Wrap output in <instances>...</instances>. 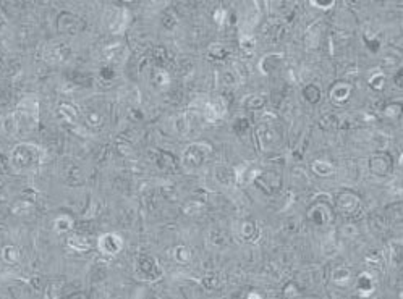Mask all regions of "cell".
<instances>
[{
    "instance_id": "obj_1",
    "label": "cell",
    "mask_w": 403,
    "mask_h": 299,
    "mask_svg": "<svg viewBox=\"0 0 403 299\" xmlns=\"http://www.w3.org/2000/svg\"><path fill=\"white\" fill-rule=\"evenodd\" d=\"M211 154V146L208 144H193L185 151L183 155V162L188 167H199L204 163V160L208 159V155Z\"/></svg>"
},
{
    "instance_id": "obj_2",
    "label": "cell",
    "mask_w": 403,
    "mask_h": 299,
    "mask_svg": "<svg viewBox=\"0 0 403 299\" xmlns=\"http://www.w3.org/2000/svg\"><path fill=\"white\" fill-rule=\"evenodd\" d=\"M99 246L101 249L105 252V254H117L122 246H123V241L118 235H113V233H109V235H104L101 239H99Z\"/></svg>"
},
{
    "instance_id": "obj_3",
    "label": "cell",
    "mask_w": 403,
    "mask_h": 299,
    "mask_svg": "<svg viewBox=\"0 0 403 299\" xmlns=\"http://www.w3.org/2000/svg\"><path fill=\"white\" fill-rule=\"evenodd\" d=\"M350 94H351V86L345 84V82H340V84L334 86L331 91V97L334 102H345L350 97Z\"/></svg>"
},
{
    "instance_id": "obj_4",
    "label": "cell",
    "mask_w": 403,
    "mask_h": 299,
    "mask_svg": "<svg viewBox=\"0 0 403 299\" xmlns=\"http://www.w3.org/2000/svg\"><path fill=\"white\" fill-rule=\"evenodd\" d=\"M70 227H71V220L70 219H65V222H63V219H59V220H57V223H55V228L59 231L68 230Z\"/></svg>"
}]
</instances>
